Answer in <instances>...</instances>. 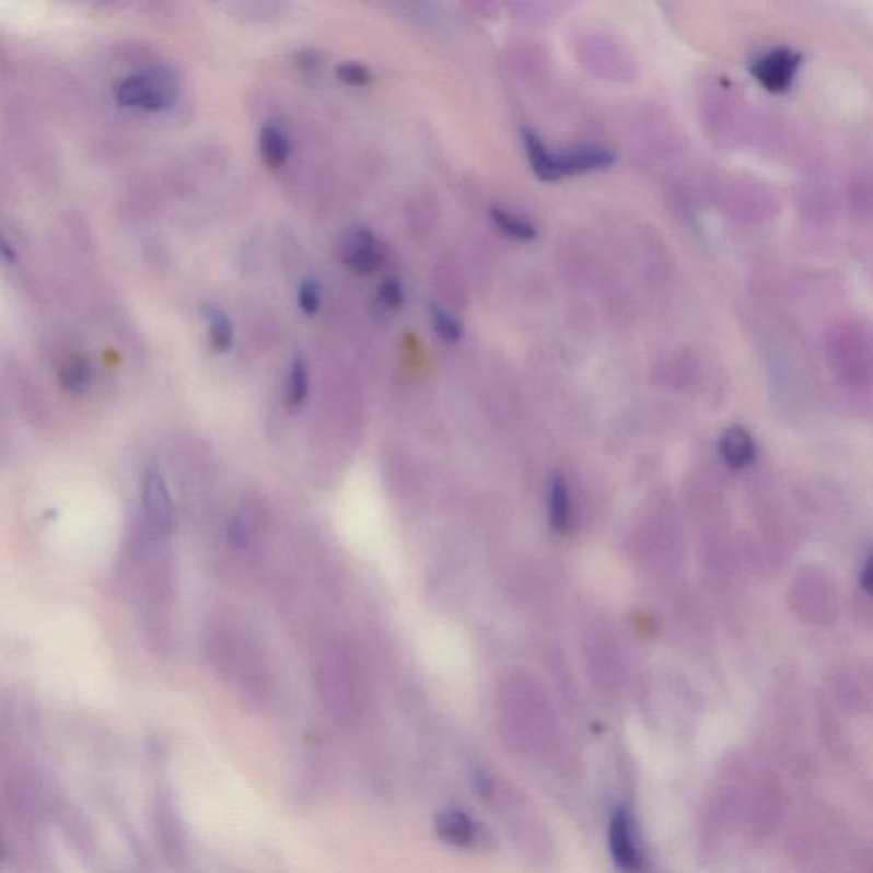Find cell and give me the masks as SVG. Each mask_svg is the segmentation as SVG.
<instances>
[{
	"mask_svg": "<svg viewBox=\"0 0 873 873\" xmlns=\"http://www.w3.org/2000/svg\"><path fill=\"white\" fill-rule=\"evenodd\" d=\"M436 833L454 847L469 848L478 841V826L463 811H445L436 817Z\"/></svg>",
	"mask_w": 873,
	"mask_h": 873,
	"instance_id": "52a82bcc",
	"label": "cell"
},
{
	"mask_svg": "<svg viewBox=\"0 0 873 873\" xmlns=\"http://www.w3.org/2000/svg\"><path fill=\"white\" fill-rule=\"evenodd\" d=\"M0 858H2V847H0Z\"/></svg>",
	"mask_w": 873,
	"mask_h": 873,
	"instance_id": "603a6c76",
	"label": "cell"
},
{
	"mask_svg": "<svg viewBox=\"0 0 873 873\" xmlns=\"http://www.w3.org/2000/svg\"><path fill=\"white\" fill-rule=\"evenodd\" d=\"M377 302L383 310L398 311L405 302V287H403L401 280L396 277L384 280L377 290Z\"/></svg>",
	"mask_w": 873,
	"mask_h": 873,
	"instance_id": "d6986e66",
	"label": "cell"
},
{
	"mask_svg": "<svg viewBox=\"0 0 873 873\" xmlns=\"http://www.w3.org/2000/svg\"><path fill=\"white\" fill-rule=\"evenodd\" d=\"M298 304L301 313L307 317L316 316L322 307V287L313 277L302 280L299 286Z\"/></svg>",
	"mask_w": 873,
	"mask_h": 873,
	"instance_id": "e0dca14e",
	"label": "cell"
},
{
	"mask_svg": "<svg viewBox=\"0 0 873 873\" xmlns=\"http://www.w3.org/2000/svg\"><path fill=\"white\" fill-rule=\"evenodd\" d=\"M802 54L792 48H775L750 63L753 78L773 94L787 93L802 66Z\"/></svg>",
	"mask_w": 873,
	"mask_h": 873,
	"instance_id": "7a4b0ae2",
	"label": "cell"
},
{
	"mask_svg": "<svg viewBox=\"0 0 873 873\" xmlns=\"http://www.w3.org/2000/svg\"><path fill=\"white\" fill-rule=\"evenodd\" d=\"M335 74H337L338 81L350 85V88H365L372 82L371 69L356 60L338 63Z\"/></svg>",
	"mask_w": 873,
	"mask_h": 873,
	"instance_id": "ac0fdd59",
	"label": "cell"
},
{
	"mask_svg": "<svg viewBox=\"0 0 873 873\" xmlns=\"http://www.w3.org/2000/svg\"><path fill=\"white\" fill-rule=\"evenodd\" d=\"M429 313L433 329L441 340L447 341V344H457L464 337L463 323L453 313H449L445 307L432 302L429 305Z\"/></svg>",
	"mask_w": 873,
	"mask_h": 873,
	"instance_id": "2e32d148",
	"label": "cell"
},
{
	"mask_svg": "<svg viewBox=\"0 0 873 873\" xmlns=\"http://www.w3.org/2000/svg\"><path fill=\"white\" fill-rule=\"evenodd\" d=\"M383 244L369 229L356 228L348 232L341 246V259L345 267L357 275H372L384 265Z\"/></svg>",
	"mask_w": 873,
	"mask_h": 873,
	"instance_id": "3957f363",
	"label": "cell"
},
{
	"mask_svg": "<svg viewBox=\"0 0 873 873\" xmlns=\"http://www.w3.org/2000/svg\"><path fill=\"white\" fill-rule=\"evenodd\" d=\"M142 500L154 526L163 533H171L176 524V511L166 481L155 466H151L143 476Z\"/></svg>",
	"mask_w": 873,
	"mask_h": 873,
	"instance_id": "277c9868",
	"label": "cell"
},
{
	"mask_svg": "<svg viewBox=\"0 0 873 873\" xmlns=\"http://www.w3.org/2000/svg\"><path fill=\"white\" fill-rule=\"evenodd\" d=\"M259 155L265 166L277 171L286 166L290 155L289 136L277 125L268 124L259 132Z\"/></svg>",
	"mask_w": 873,
	"mask_h": 873,
	"instance_id": "9c48e42d",
	"label": "cell"
},
{
	"mask_svg": "<svg viewBox=\"0 0 873 873\" xmlns=\"http://www.w3.org/2000/svg\"><path fill=\"white\" fill-rule=\"evenodd\" d=\"M298 66L301 70L313 72L319 67V54L314 51L313 48H305L301 54H298Z\"/></svg>",
	"mask_w": 873,
	"mask_h": 873,
	"instance_id": "ffe728a7",
	"label": "cell"
},
{
	"mask_svg": "<svg viewBox=\"0 0 873 873\" xmlns=\"http://www.w3.org/2000/svg\"><path fill=\"white\" fill-rule=\"evenodd\" d=\"M549 515L552 527L557 531H567L570 521L569 490L564 485L563 476H552L549 488Z\"/></svg>",
	"mask_w": 873,
	"mask_h": 873,
	"instance_id": "5bb4252c",
	"label": "cell"
},
{
	"mask_svg": "<svg viewBox=\"0 0 873 873\" xmlns=\"http://www.w3.org/2000/svg\"><path fill=\"white\" fill-rule=\"evenodd\" d=\"M862 585L866 592L872 591V560L870 558H866L865 567H863Z\"/></svg>",
	"mask_w": 873,
	"mask_h": 873,
	"instance_id": "7402d4cb",
	"label": "cell"
},
{
	"mask_svg": "<svg viewBox=\"0 0 873 873\" xmlns=\"http://www.w3.org/2000/svg\"><path fill=\"white\" fill-rule=\"evenodd\" d=\"M115 97L124 108L155 113L170 109L178 93L170 75L152 70L121 79L116 84Z\"/></svg>",
	"mask_w": 873,
	"mask_h": 873,
	"instance_id": "6da1fadb",
	"label": "cell"
},
{
	"mask_svg": "<svg viewBox=\"0 0 873 873\" xmlns=\"http://www.w3.org/2000/svg\"><path fill=\"white\" fill-rule=\"evenodd\" d=\"M0 258H4L5 261H16L18 255L16 249L9 243L8 237L0 232Z\"/></svg>",
	"mask_w": 873,
	"mask_h": 873,
	"instance_id": "44dd1931",
	"label": "cell"
},
{
	"mask_svg": "<svg viewBox=\"0 0 873 873\" xmlns=\"http://www.w3.org/2000/svg\"><path fill=\"white\" fill-rule=\"evenodd\" d=\"M609 847L610 854H613L615 862L621 869L638 870L640 857H638L637 848H635L630 820H628L627 812L622 811V808H618L613 814V819H610Z\"/></svg>",
	"mask_w": 873,
	"mask_h": 873,
	"instance_id": "8992f818",
	"label": "cell"
},
{
	"mask_svg": "<svg viewBox=\"0 0 873 873\" xmlns=\"http://www.w3.org/2000/svg\"><path fill=\"white\" fill-rule=\"evenodd\" d=\"M201 314H203L207 328H209L210 347L217 353H228L234 347V326H232L228 314L210 304L201 307Z\"/></svg>",
	"mask_w": 873,
	"mask_h": 873,
	"instance_id": "30bf717a",
	"label": "cell"
},
{
	"mask_svg": "<svg viewBox=\"0 0 873 873\" xmlns=\"http://www.w3.org/2000/svg\"><path fill=\"white\" fill-rule=\"evenodd\" d=\"M310 396V368L301 356H295L290 362L289 377H287V403L290 408L304 405Z\"/></svg>",
	"mask_w": 873,
	"mask_h": 873,
	"instance_id": "4fadbf2b",
	"label": "cell"
},
{
	"mask_svg": "<svg viewBox=\"0 0 873 873\" xmlns=\"http://www.w3.org/2000/svg\"><path fill=\"white\" fill-rule=\"evenodd\" d=\"M521 137L524 148H526L527 158H529L531 167L537 178L542 182H557L555 171H552V154L542 139L531 128H522Z\"/></svg>",
	"mask_w": 873,
	"mask_h": 873,
	"instance_id": "7c38bea8",
	"label": "cell"
},
{
	"mask_svg": "<svg viewBox=\"0 0 873 873\" xmlns=\"http://www.w3.org/2000/svg\"><path fill=\"white\" fill-rule=\"evenodd\" d=\"M58 380L70 395H82L93 386V368L90 360L81 356L70 357L60 368Z\"/></svg>",
	"mask_w": 873,
	"mask_h": 873,
	"instance_id": "8fae6325",
	"label": "cell"
},
{
	"mask_svg": "<svg viewBox=\"0 0 873 873\" xmlns=\"http://www.w3.org/2000/svg\"><path fill=\"white\" fill-rule=\"evenodd\" d=\"M720 453H722L723 459L731 468H747L753 463L754 456H756L753 436L741 427L729 429L725 435L722 436Z\"/></svg>",
	"mask_w": 873,
	"mask_h": 873,
	"instance_id": "ba28073f",
	"label": "cell"
},
{
	"mask_svg": "<svg viewBox=\"0 0 873 873\" xmlns=\"http://www.w3.org/2000/svg\"><path fill=\"white\" fill-rule=\"evenodd\" d=\"M490 217L493 224L512 240L531 241L536 237V229L526 219H522V217H517L515 213L509 212V210L493 207L490 210Z\"/></svg>",
	"mask_w": 873,
	"mask_h": 873,
	"instance_id": "9a60e30c",
	"label": "cell"
},
{
	"mask_svg": "<svg viewBox=\"0 0 873 873\" xmlns=\"http://www.w3.org/2000/svg\"><path fill=\"white\" fill-rule=\"evenodd\" d=\"M615 163V155L604 148H575L572 151L552 154V171L555 178L560 179L570 174L585 173V171L606 170Z\"/></svg>",
	"mask_w": 873,
	"mask_h": 873,
	"instance_id": "5b68a950",
	"label": "cell"
}]
</instances>
